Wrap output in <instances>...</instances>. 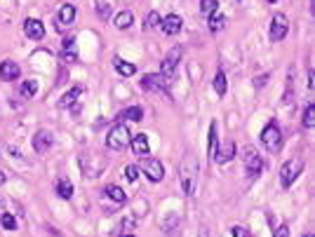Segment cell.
<instances>
[{"label":"cell","mask_w":315,"mask_h":237,"mask_svg":"<svg viewBox=\"0 0 315 237\" xmlns=\"http://www.w3.org/2000/svg\"><path fill=\"white\" fill-rule=\"evenodd\" d=\"M198 174H200L198 160L193 158V153H186V158L181 160V164H179V181H181V188H184L186 195H193Z\"/></svg>","instance_id":"6da1fadb"},{"label":"cell","mask_w":315,"mask_h":237,"mask_svg":"<svg viewBox=\"0 0 315 237\" xmlns=\"http://www.w3.org/2000/svg\"><path fill=\"white\" fill-rule=\"evenodd\" d=\"M301 172H304V160H299V158L296 160H287L280 167V185H283L285 190L292 188L294 181L301 176Z\"/></svg>","instance_id":"7a4b0ae2"},{"label":"cell","mask_w":315,"mask_h":237,"mask_svg":"<svg viewBox=\"0 0 315 237\" xmlns=\"http://www.w3.org/2000/svg\"><path fill=\"white\" fill-rule=\"evenodd\" d=\"M132 141V134L130 130H127V125H115L113 130L109 132V136H106V146H109L111 151H122L127 143Z\"/></svg>","instance_id":"3957f363"},{"label":"cell","mask_w":315,"mask_h":237,"mask_svg":"<svg viewBox=\"0 0 315 237\" xmlns=\"http://www.w3.org/2000/svg\"><path fill=\"white\" fill-rule=\"evenodd\" d=\"M261 143H263V148L266 151H280V146H283V132H280V127L275 125V122H268L266 127H263V132H261Z\"/></svg>","instance_id":"277c9868"},{"label":"cell","mask_w":315,"mask_h":237,"mask_svg":"<svg viewBox=\"0 0 315 237\" xmlns=\"http://www.w3.org/2000/svg\"><path fill=\"white\" fill-rule=\"evenodd\" d=\"M139 172H143L148 176V181L153 184H158V181H163L165 179V167L163 162L158 160V158H142V167H139Z\"/></svg>","instance_id":"5b68a950"},{"label":"cell","mask_w":315,"mask_h":237,"mask_svg":"<svg viewBox=\"0 0 315 237\" xmlns=\"http://www.w3.org/2000/svg\"><path fill=\"white\" fill-rule=\"evenodd\" d=\"M287 33H289V22H287V17H285L283 12H275V17L271 19V31H268L271 40L273 43H280V40L287 38Z\"/></svg>","instance_id":"8992f818"},{"label":"cell","mask_w":315,"mask_h":237,"mask_svg":"<svg viewBox=\"0 0 315 237\" xmlns=\"http://www.w3.org/2000/svg\"><path fill=\"white\" fill-rule=\"evenodd\" d=\"M245 172L250 179H257L261 172H263V160H261V155L254 148H245Z\"/></svg>","instance_id":"52a82bcc"},{"label":"cell","mask_w":315,"mask_h":237,"mask_svg":"<svg viewBox=\"0 0 315 237\" xmlns=\"http://www.w3.org/2000/svg\"><path fill=\"white\" fill-rule=\"evenodd\" d=\"M181 56H184V50H181L179 45H176V47H172L170 52L165 54V59H163V71H160V73H163L165 78H170V76L174 73V71H176V66L181 64Z\"/></svg>","instance_id":"ba28073f"},{"label":"cell","mask_w":315,"mask_h":237,"mask_svg":"<svg viewBox=\"0 0 315 237\" xmlns=\"http://www.w3.org/2000/svg\"><path fill=\"white\" fill-rule=\"evenodd\" d=\"M143 89H151V92H167V78L163 73H148L142 80Z\"/></svg>","instance_id":"9c48e42d"},{"label":"cell","mask_w":315,"mask_h":237,"mask_svg":"<svg viewBox=\"0 0 315 237\" xmlns=\"http://www.w3.org/2000/svg\"><path fill=\"white\" fill-rule=\"evenodd\" d=\"M52 143H55V139H52V132L38 130V132H35V136H33V151H35V153H47L50 148H52Z\"/></svg>","instance_id":"30bf717a"},{"label":"cell","mask_w":315,"mask_h":237,"mask_svg":"<svg viewBox=\"0 0 315 237\" xmlns=\"http://www.w3.org/2000/svg\"><path fill=\"white\" fill-rule=\"evenodd\" d=\"M61 64L64 66H71L78 61V50H76V38H66L64 40V47H61Z\"/></svg>","instance_id":"8fae6325"},{"label":"cell","mask_w":315,"mask_h":237,"mask_svg":"<svg viewBox=\"0 0 315 237\" xmlns=\"http://www.w3.org/2000/svg\"><path fill=\"white\" fill-rule=\"evenodd\" d=\"M24 33H26V38H31V40H43L45 38V26L40 19H26L24 22Z\"/></svg>","instance_id":"7c38bea8"},{"label":"cell","mask_w":315,"mask_h":237,"mask_svg":"<svg viewBox=\"0 0 315 237\" xmlns=\"http://www.w3.org/2000/svg\"><path fill=\"white\" fill-rule=\"evenodd\" d=\"M0 78L2 80H7V82H14V80H19L22 78V68H19V64H14V61H2L0 64Z\"/></svg>","instance_id":"4fadbf2b"},{"label":"cell","mask_w":315,"mask_h":237,"mask_svg":"<svg viewBox=\"0 0 315 237\" xmlns=\"http://www.w3.org/2000/svg\"><path fill=\"white\" fill-rule=\"evenodd\" d=\"M160 28H163L165 35H176L181 31V17L179 14H167L163 22H160Z\"/></svg>","instance_id":"5bb4252c"},{"label":"cell","mask_w":315,"mask_h":237,"mask_svg":"<svg viewBox=\"0 0 315 237\" xmlns=\"http://www.w3.org/2000/svg\"><path fill=\"white\" fill-rule=\"evenodd\" d=\"M130 143H132V151H134L137 158H146L148 151H151V146H148V136H146V134H137Z\"/></svg>","instance_id":"9a60e30c"},{"label":"cell","mask_w":315,"mask_h":237,"mask_svg":"<svg viewBox=\"0 0 315 237\" xmlns=\"http://www.w3.org/2000/svg\"><path fill=\"white\" fill-rule=\"evenodd\" d=\"M233 158H235V143H233V141H226V143L214 153V160H217L219 164H226V162H230Z\"/></svg>","instance_id":"2e32d148"},{"label":"cell","mask_w":315,"mask_h":237,"mask_svg":"<svg viewBox=\"0 0 315 237\" xmlns=\"http://www.w3.org/2000/svg\"><path fill=\"white\" fill-rule=\"evenodd\" d=\"M55 190H57V195H59L61 200H71V197H73V184H71V181H68L66 176L57 179Z\"/></svg>","instance_id":"e0dca14e"},{"label":"cell","mask_w":315,"mask_h":237,"mask_svg":"<svg viewBox=\"0 0 315 237\" xmlns=\"http://www.w3.org/2000/svg\"><path fill=\"white\" fill-rule=\"evenodd\" d=\"M113 68L118 71L120 76H125V78H132L134 73H137V66L130 64V61H125V59H120V56L113 59Z\"/></svg>","instance_id":"ac0fdd59"},{"label":"cell","mask_w":315,"mask_h":237,"mask_svg":"<svg viewBox=\"0 0 315 237\" xmlns=\"http://www.w3.org/2000/svg\"><path fill=\"white\" fill-rule=\"evenodd\" d=\"M118 118L120 120H132V122H142L143 120V108L142 106H130V108H125Z\"/></svg>","instance_id":"d6986e66"},{"label":"cell","mask_w":315,"mask_h":237,"mask_svg":"<svg viewBox=\"0 0 315 237\" xmlns=\"http://www.w3.org/2000/svg\"><path fill=\"white\" fill-rule=\"evenodd\" d=\"M83 94V87H71L68 92H66L64 97H61V101H59V106L61 108H71L73 104L78 101V97Z\"/></svg>","instance_id":"ffe728a7"},{"label":"cell","mask_w":315,"mask_h":237,"mask_svg":"<svg viewBox=\"0 0 315 237\" xmlns=\"http://www.w3.org/2000/svg\"><path fill=\"white\" fill-rule=\"evenodd\" d=\"M132 22H134V14H132L130 10H122L115 14V28H120V31H125V28H130Z\"/></svg>","instance_id":"44dd1931"},{"label":"cell","mask_w":315,"mask_h":237,"mask_svg":"<svg viewBox=\"0 0 315 237\" xmlns=\"http://www.w3.org/2000/svg\"><path fill=\"white\" fill-rule=\"evenodd\" d=\"M106 195H109L113 202H118V205H125V202H127V193H125L120 185H113V184L106 185Z\"/></svg>","instance_id":"7402d4cb"},{"label":"cell","mask_w":315,"mask_h":237,"mask_svg":"<svg viewBox=\"0 0 315 237\" xmlns=\"http://www.w3.org/2000/svg\"><path fill=\"white\" fill-rule=\"evenodd\" d=\"M224 26H226V17H224L221 12H212V14H209V31L219 33Z\"/></svg>","instance_id":"603a6c76"},{"label":"cell","mask_w":315,"mask_h":237,"mask_svg":"<svg viewBox=\"0 0 315 237\" xmlns=\"http://www.w3.org/2000/svg\"><path fill=\"white\" fill-rule=\"evenodd\" d=\"M19 94H22L24 99H33L35 94H38V82H35V80H26V82H22V85H19Z\"/></svg>","instance_id":"cb8c5ba5"},{"label":"cell","mask_w":315,"mask_h":237,"mask_svg":"<svg viewBox=\"0 0 315 237\" xmlns=\"http://www.w3.org/2000/svg\"><path fill=\"white\" fill-rule=\"evenodd\" d=\"M301 125H304V130H313L315 127V104H308V106H306Z\"/></svg>","instance_id":"d4e9b609"},{"label":"cell","mask_w":315,"mask_h":237,"mask_svg":"<svg viewBox=\"0 0 315 237\" xmlns=\"http://www.w3.org/2000/svg\"><path fill=\"white\" fill-rule=\"evenodd\" d=\"M76 19V7L73 5H61L59 10V24H73Z\"/></svg>","instance_id":"484cf974"},{"label":"cell","mask_w":315,"mask_h":237,"mask_svg":"<svg viewBox=\"0 0 315 237\" xmlns=\"http://www.w3.org/2000/svg\"><path fill=\"white\" fill-rule=\"evenodd\" d=\"M226 89H229V85H226V73L219 68L217 76H214V92H217L219 97H224V94H226Z\"/></svg>","instance_id":"4316f807"},{"label":"cell","mask_w":315,"mask_h":237,"mask_svg":"<svg viewBox=\"0 0 315 237\" xmlns=\"http://www.w3.org/2000/svg\"><path fill=\"white\" fill-rule=\"evenodd\" d=\"M217 122H212L209 125V148H207V153H209V158H214V153H217V143H219V134H217Z\"/></svg>","instance_id":"83f0119b"},{"label":"cell","mask_w":315,"mask_h":237,"mask_svg":"<svg viewBox=\"0 0 315 237\" xmlns=\"http://www.w3.org/2000/svg\"><path fill=\"white\" fill-rule=\"evenodd\" d=\"M160 22H163V19H160L158 12H148V17H146V22H143V28H146V31H153V28L160 26Z\"/></svg>","instance_id":"f1b7e54d"},{"label":"cell","mask_w":315,"mask_h":237,"mask_svg":"<svg viewBox=\"0 0 315 237\" xmlns=\"http://www.w3.org/2000/svg\"><path fill=\"white\" fill-rule=\"evenodd\" d=\"M200 10L205 12V14L219 12V2H217V0H200Z\"/></svg>","instance_id":"f546056e"},{"label":"cell","mask_w":315,"mask_h":237,"mask_svg":"<svg viewBox=\"0 0 315 237\" xmlns=\"http://www.w3.org/2000/svg\"><path fill=\"white\" fill-rule=\"evenodd\" d=\"M2 228H5V230H17V218H14V214H2Z\"/></svg>","instance_id":"4dcf8cb0"},{"label":"cell","mask_w":315,"mask_h":237,"mask_svg":"<svg viewBox=\"0 0 315 237\" xmlns=\"http://www.w3.org/2000/svg\"><path fill=\"white\" fill-rule=\"evenodd\" d=\"M125 174H127V181H132V184H134V181H137V179H139V167H134V164H127V167H125Z\"/></svg>","instance_id":"1f68e13d"},{"label":"cell","mask_w":315,"mask_h":237,"mask_svg":"<svg viewBox=\"0 0 315 237\" xmlns=\"http://www.w3.org/2000/svg\"><path fill=\"white\" fill-rule=\"evenodd\" d=\"M99 17H101V19H109L111 17V7H109V2H106V5H104V2H101V0H99Z\"/></svg>","instance_id":"d6a6232c"},{"label":"cell","mask_w":315,"mask_h":237,"mask_svg":"<svg viewBox=\"0 0 315 237\" xmlns=\"http://www.w3.org/2000/svg\"><path fill=\"white\" fill-rule=\"evenodd\" d=\"M273 237H289V228L287 226H280L278 230H275V235Z\"/></svg>","instance_id":"836d02e7"},{"label":"cell","mask_w":315,"mask_h":237,"mask_svg":"<svg viewBox=\"0 0 315 237\" xmlns=\"http://www.w3.org/2000/svg\"><path fill=\"white\" fill-rule=\"evenodd\" d=\"M230 233H233V237H247V230L245 228H230Z\"/></svg>","instance_id":"e575fe53"},{"label":"cell","mask_w":315,"mask_h":237,"mask_svg":"<svg viewBox=\"0 0 315 237\" xmlns=\"http://www.w3.org/2000/svg\"><path fill=\"white\" fill-rule=\"evenodd\" d=\"M308 89H315V68L308 71Z\"/></svg>","instance_id":"d590c367"},{"label":"cell","mask_w":315,"mask_h":237,"mask_svg":"<svg viewBox=\"0 0 315 237\" xmlns=\"http://www.w3.org/2000/svg\"><path fill=\"white\" fill-rule=\"evenodd\" d=\"M266 80H268V76H261V78H254V85H257V87H263V85H266Z\"/></svg>","instance_id":"8d00e7d4"},{"label":"cell","mask_w":315,"mask_h":237,"mask_svg":"<svg viewBox=\"0 0 315 237\" xmlns=\"http://www.w3.org/2000/svg\"><path fill=\"white\" fill-rule=\"evenodd\" d=\"M5 181H7V176H5V172H2V169H0V185L5 184Z\"/></svg>","instance_id":"74e56055"},{"label":"cell","mask_w":315,"mask_h":237,"mask_svg":"<svg viewBox=\"0 0 315 237\" xmlns=\"http://www.w3.org/2000/svg\"><path fill=\"white\" fill-rule=\"evenodd\" d=\"M118 237H134V235H132V233H120Z\"/></svg>","instance_id":"f35d334b"},{"label":"cell","mask_w":315,"mask_h":237,"mask_svg":"<svg viewBox=\"0 0 315 237\" xmlns=\"http://www.w3.org/2000/svg\"><path fill=\"white\" fill-rule=\"evenodd\" d=\"M200 237H209V233H207V230H200Z\"/></svg>","instance_id":"ab89813d"},{"label":"cell","mask_w":315,"mask_h":237,"mask_svg":"<svg viewBox=\"0 0 315 237\" xmlns=\"http://www.w3.org/2000/svg\"><path fill=\"white\" fill-rule=\"evenodd\" d=\"M266 2H275V0H266Z\"/></svg>","instance_id":"60d3db41"},{"label":"cell","mask_w":315,"mask_h":237,"mask_svg":"<svg viewBox=\"0 0 315 237\" xmlns=\"http://www.w3.org/2000/svg\"><path fill=\"white\" fill-rule=\"evenodd\" d=\"M304 237H315V235H304Z\"/></svg>","instance_id":"b9f144b4"}]
</instances>
